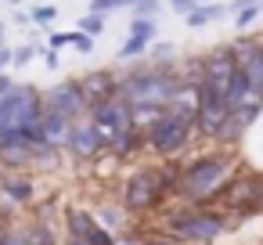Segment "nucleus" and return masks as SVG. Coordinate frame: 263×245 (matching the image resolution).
I'll return each mask as SVG.
<instances>
[{
	"label": "nucleus",
	"mask_w": 263,
	"mask_h": 245,
	"mask_svg": "<svg viewBox=\"0 0 263 245\" xmlns=\"http://www.w3.org/2000/svg\"><path fill=\"white\" fill-rule=\"evenodd\" d=\"M130 33L134 36H144V40H155V18H130Z\"/></svg>",
	"instance_id": "393cba45"
},
{
	"label": "nucleus",
	"mask_w": 263,
	"mask_h": 245,
	"mask_svg": "<svg viewBox=\"0 0 263 245\" xmlns=\"http://www.w3.org/2000/svg\"><path fill=\"white\" fill-rule=\"evenodd\" d=\"M227 11H231L227 4H198L191 15H184V26H187V29H202V26H209V22L223 18Z\"/></svg>",
	"instance_id": "f3484780"
},
{
	"label": "nucleus",
	"mask_w": 263,
	"mask_h": 245,
	"mask_svg": "<svg viewBox=\"0 0 263 245\" xmlns=\"http://www.w3.org/2000/svg\"><path fill=\"white\" fill-rule=\"evenodd\" d=\"M234 15H238V18H234V26H238V29H249V26H252V22H256V18L263 15V4H249V8H238Z\"/></svg>",
	"instance_id": "b1692460"
},
{
	"label": "nucleus",
	"mask_w": 263,
	"mask_h": 245,
	"mask_svg": "<svg viewBox=\"0 0 263 245\" xmlns=\"http://www.w3.org/2000/svg\"><path fill=\"white\" fill-rule=\"evenodd\" d=\"M130 11L134 8V0H90V11H98V15H112V11Z\"/></svg>",
	"instance_id": "5701e85b"
},
{
	"label": "nucleus",
	"mask_w": 263,
	"mask_h": 245,
	"mask_svg": "<svg viewBox=\"0 0 263 245\" xmlns=\"http://www.w3.org/2000/svg\"><path fill=\"white\" fill-rule=\"evenodd\" d=\"M130 15H137V18H155V15H159V0H134Z\"/></svg>",
	"instance_id": "c85d7f7f"
},
{
	"label": "nucleus",
	"mask_w": 263,
	"mask_h": 245,
	"mask_svg": "<svg viewBox=\"0 0 263 245\" xmlns=\"http://www.w3.org/2000/svg\"><path fill=\"white\" fill-rule=\"evenodd\" d=\"M65 227H69V238H87L90 241L101 231V220H98V213H87L80 205H69L65 209Z\"/></svg>",
	"instance_id": "dca6fc26"
},
{
	"label": "nucleus",
	"mask_w": 263,
	"mask_h": 245,
	"mask_svg": "<svg viewBox=\"0 0 263 245\" xmlns=\"http://www.w3.org/2000/svg\"><path fill=\"white\" fill-rule=\"evenodd\" d=\"M170 8H173L177 15H191V11L198 8V0H170Z\"/></svg>",
	"instance_id": "473e14b6"
},
{
	"label": "nucleus",
	"mask_w": 263,
	"mask_h": 245,
	"mask_svg": "<svg viewBox=\"0 0 263 245\" xmlns=\"http://www.w3.org/2000/svg\"><path fill=\"white\" fill-rule=\"evenodd\" d=\"M44 98H47V108L69 116V119H80V116L90 112V105H87V98H83V90H80V80H62V83H54Z\"/></svg>",
	"instance_id": "9b49d317"
},
{
	"label": "nucleus",
	"mask_w": 263,
	"mask_h": 245,
	"mask_svg": "<svg viewBox=\"0 0 263 245\" xmlns=\"http://www.w3.org/2000/svg\"><path fill=\"white\" fill-rule=\"evenodd\" d=\"M80 29H83V33H90V36H98V33L105 29V15H98V11L83 15V18H80Z\"/></svg>",
	"instance_id": "cd10ccee"
},
{
	"label": "nucleus",
	"mask_w": 263,
	"mask_h": 245,
	"mask_svg": "<svg viewBox=\"0 0 263 245\" xmlns=\"http://www.w3.org/2000/svg\"><path fill=\"white\" fill-rule=\"evenodd\" d=\"M8 65H15V47L0 44V72H8Z\"/></svg>",
	"instance_id": "2f4dec72"
},
{
	"label": "nucleus",
	"mask_w": 263,
	"mask_h": 245,
	"mask_svg": "<svg viewBox=\"0 0 263 245\" xmlns=\"http://www.w3.org/2000/svg\"><path fill=\"white\" fill-rule=\"evenodd\" d=\"M36 54H44V47H36V44H22V47H15V69L29 65Z\"/></svg>",
	"instance_id": "bb28decb"
},
{
	"label": "nucleus",
	"mask_w": 263,
	"mask_h": 245,
	"mask_svg": "<svg viewBox=\"0 0 263 245\" xmlns=\"http://www.w3.org/2000/svg\"><path fill=\"white\" fill-rule=\"evenodd\" d=\"M44 112H47V98L33 83H15L0 98V137L26 134L29 141L44 144V134H40Z\"/></svg>",
	"instance_id": "f257e3e1"
},
{
	"label": "nucleus",
	"mask_w": 263,
	"mask_h": 245,
	"mask_svg": "<svg viewBox=\"0 0 263 245\" xmlns=\"http://www.w3.org/2000/svg\"><path fill=\"white\" fill-rule=\"evenodd\" d=\"M198 101H202L198 98V80H184L173 90V98L166 101V112L184 119V123H191V126H198Z\"/></svg>",
	"instance_id": "ddd939ff"
},
{
	"label": "nucleus",
	"mask_w": 263,
	"mask_h": 245,
	"mask_svg": "<svg viewBox=\"0 0 263 245\" xmlns=\"http://www.w3.org/2000/svg\"><path fill=\"white\" fill-rule=\"evenodd\" d=\"M98 220H101V227H108L112 234H116V231H119V223H123V220H119V209H112V205H105V209L98 213Z\"/></svg>",
	"instance_id": "c756f323"
},
{
	"label": "nucleus",
	"mask_w": 263,
	"mask_h": 245,
	"mask_svg": "<svg viewBox=\"0 0 263 245\" xmlns=\"http://www.w3.org/2000/svg\"><path fill=\"white\" fill-rule=\"evenodd\" d=\"M173 58H177V44H173V40H159V44L148 51V62H152V65H173Z\"/></svg>",
	"instance_id": "aec40b11"
},
{
	"label": "nucleus",
	"mask_w": 263,
	"mask_h": 245,
	"mask_svg": "<svg viewBox=\"0 0 263 245\" xmlns=\"http://www.w3.org/2000/svg\"><path fill=\"white\" fill-rule=\"evenodd\" d=\"M0 44H4V22H0Z\"/></svg>",
	"instance_id": "4c0bfd02"
},
{
	"label": "nucleus",
	"mask_w": 263,
	"mask_h": 245,
	"mask_svg": "<svg viewBox=\"0 0 263 245\" xmlns=\"http://www.w3.org/2000/svg\"><path fill=\"white\" fill-rule=\"evenodd\" d=\"M72 47H76L80 54H90V51H94V36L83 33V29H76V33H72Z\"/></svg>",
	"instance_id": "7c9ffc66"
},
{
	"label": "nucleus",
	"mask_w": 263,
	"mask_h": 245,
	"mask_svg": "<svg viewBox=\"0 0 263 245\" xmlns=\"http://www.w3.org/2000/svg\"><path fill=\"white\" fill-rule=\"evenodd\" d=\"M162 116H166V105H134V123L141 134H148Z\"/></svg>",
	"instance_id": "6ab92c4d"
},
{
	"label": "nucleus",
	"mask_w": 263,
	"mask_h": 245,
	"mask_svg": "<svg viewBox=\"0 0 263 245\" xmlns=\"http://www.w3.org/2000/svg\"><path fill=\"white\" fill-rule=\"evenodd\" d=\"M238 69L249 76V83L256 90H263V36H238L231 44Z\"/></svg>",
	"instance_id": "f8f14e48"
},
{
	"label": "nucleus",
	"mask_w": 263,
	"mask_h": 245,
	"mask_svg": "<svg viewBox=\"0 0 263 245\" xmlns=\"http://www.w3.org/2000/svg\"><path fill=\"white\" fill-rule=\"evenodd\" d=\"M4 245H29V238H26V234H8Z\"/></svg>",
	"instance_id": "c9c22d12"
},
{
	"label": "nucleus",
	"mask_w": 263,
	"mask_h": 245,
	"mask_svg": "<svg viewBox=\"0 0 263 245\" xmlns=\"http://www.w3.org/2000/svg\"><path fill=\"white\" fill-rule=\"evenodd\" d=\"M148 245H180V238H166V234H155V238H148Z\"/></svg>",
	"instance_id": "f704fd0d"
},
{
	"label": "nucleus",
	"mask_w": 263,
	"mask_h": 245,
	"mask_svg": "<svg viewBox=\"0 0 263 245\" xmlns=\"http://www.w3.org/2000/svg\"><path fill=\"white\" fill-rule=\"evenodd\" d=\"M184 83V72L173 65H148V69H134L123 72L119 80V98H126L130 105H166L173 98V90Z\"/></svg>",
	"instance_id": "7ed1b4c3"
},
{
	"label": "nucleus",
	"mask_w": 263,
	"mask_h": 245,
	"mask_svg": "<svg viewBox=\"0 0 263 245\" xmlns=\"http://www.w3.org/2000/svg\"><path fill=\"white\" fill-rule=\"evenodd\" d=\"M223 216L213 213V209H202V205H191V209H180L170 216V231L180 238V241H198V245H209L223 234Z\"/></svg>",
	"instance_id": "20e7f679"
},
{
	"label": "nucleus",
	"mask_w": 263,
	"mask_h": 245,
	"mask_svg": "<svg viewBox=\"0 0 263 245\" xmlns=\"http://www.w3.org/2000/svg\"><path fill=\"white\" fill-rule=\"evenodd\" d=\"M0 187L8 191V198H11V202H22V205H29V202H33V180H29V177L8 173L4 180H0Z\"/></svg>",
	"instance_id": "a211bd4d"
},
{
	"label": "nucleus",
	"mask_w": 263,
	"mask_h": 245,
	"mask_svg": "<svg viewBox=\"0 0 263 245\" xmlns=\"http://www.w3.org/2000/svg\"><path fill=\"white\" fill-rule=\"evenodd\" d=\"M170 195L166 180H162V169H134L123 184V205L130 213H148L155 205H162V198Z\"/></svg>",
	"instance_id": "39448f33"
},
{
	"label": "nucleus",
	"mask_w": 263,
	"mask_h": 245,
	"mask_svg": "<svg viewBox=\"0 0 263 245\" xmlns=\"http://www.w3.org/2000/svg\"><path fill=\"white\" fill-rule=\"evenodd\" d=\"M238 62H234V51H231V44H216L209 54H202V76L198 80H205L216 94H231V87H234V80H238Z\"/></svg>",
	"instance_id": "6e6552de"
},
{
	"label": "nucleus",
	"mask_w": 263,
	"mask_h": 245,
	"mask_svg": "<svg viewBox=\"0 0 263 245\" xmlns=\"http://www.w3.org/2000/svg\"><path fill=\"white\" fill-rule=\"evenodd\" d=\"M29 18H33L36 26L51 29V26H54V18H58V8H54V4H40V8H33V11H29Z\"/></svg>",
	"instance_id": "4be33fe9"
},
{
	"label": "nucleus",
	"mask_w": 263,
	"mask_h": 245,
	"mask_svg": "<svg viewBox=\"0 0 263 245\" xmlns=\"http://www.w3.org/2000/svg\"><path fill=\"white\" fill-rule=\"evenodd\" d=\"M26 238H29V245H58V241H54V231H51L47 223H36Z\"/></svg>",
	"instance_id": "a878e982"
},
{
	"label": "nucleus",
	"mask_w": 263,
	"mask_h": 245,
	"mask_svg": "<svg viewBox=\"0 0 263 245\" xmlns=\"http://www.w3.org/2000/svg\"><path fill=\"white\" fill-rule=\"evenodd\" d=\"M108 144H105V137L98 134V126L87 119V123H72V137H69V152L76 155V159H94V155H101Z\"/></svg>",
	"instance_id": "4468645a"
},
{
	"label": "nucleus",
	"mask_w": 263,
	"mask_h": 245,
	"mask_svg": "<svg viewBox=\"0 0 263 245\" xmlns=\"http://www.w3.org/2000/svg\"><path fill=\"white\" fill-rule=\"evenodd\" d=\"M216 198H220L223 209H234V213L263 209V173H238V177H231Z\"/></svg>",
	"instance_id": "0eeeda50"
},
{
	"label": "nucleus",
	"mask_w": 263,
	"mask_h": 245,
	"mask_svg": "<svg viewBox=\"0 0 263 245\" xmlns=\"http://www.w3.org/2000/svg\"><path fill=\"white\" fill-rule=\"evenodd\" d=\"M148 44L152 40H144V36H126V44L119 47V62H130V58H141V54H148Z\"/></svg>",
	"instance_id": "412c9836"
},
{
	"label": "nucleus",
	"mask_w": 263,
	"mask_h": 245,
	"mask_svg": "<svg viewBox=\"0 0 263 245\" xmlns=\"http://www.w3.org/2000/svg\"><path fill=\"white\" fill-rule=\"evenodd\" d=\"M198 134V126H191V123H184V119H177V116H162L152 130H148V148L155 152V155H162V159H177L187 144H191V137Z\"/></svg>",
	"instance_id": "423d86ee"
},
{
	"label": "nucleus",
	"mask_w": 263,
	"mask_h": 245,
	"mask_svg": "<svg viewBox=\"0 0 263 245\" xmlns=\"http://www.w3.org/2000/svg\"><path fill=\"white\" fill-rule=\"evenodd\" d=\"M234 177V159L227 152H213V155H198L184 166V177H180V187L177 195H184L191 205H205L213 202L223 184Z\"/></svg>",
	"instance_id": "f03ea898"
},
{
	"label": "nucleus",
	"mask_w": 263,
	"mask_h": 245,
	"mask_svg": "<svg viewBox=\"0 0 263 245\" xmlns=\"http://www.w3.org/2000/svg\"><path fill=\"white\" fill-rule=\"evenodd\" d=\"M72 123H76V119H69V116H62V112L47 108V112H44V123H40L44 144H51V148H69V137H72Z\"/></svg>",
	"instance_id": "2eb2a0df"
},
{
	"label": "nucleus",
	"mask_w": 263,
	"mask_h": 245,
	"mask_svg": "<svg viewBox=\"0 0 263 245\" xmlns=\"http://www.w3.org/2000/svg\"><path fill=\"white\" fill-rule=\"evenodd\" d=\"M65 245H94V241H87V238H69Z\"/></svg>",
	"instance_id": "e433bc0d"
},
{
	"label": "nucleus",
	"mask_w": 263,
	"mask_h": 245,
	"mask_svg": "<svg viewBox=\"0 0 263 245\" xmlns=\"http://www.w3.org/2000/svg\"><path fill=\"white\" fill-rule=\"evenodd\" d=\"M198 4H209V0H198Z\"/></svg>",
	"instance_id": "58836bf2"
},
{
	"label": "nucleus",
	"mask_w": 263,
	"mask_h": 245,
	"mask_svg": "<svg viewBox=\"0 0 263 245\" xmlns=\"http://www.w3.org/2000/svg\"><path fill=\"white\" fill-rule=\"evenodd\" d=\"M65 44H72V33H51V44H47V47L58 51V47H65Z\"/></svg>",
	"instance_id": "72a5a7b5"
},
{
	"label": "nucleus",
	"mask_w": 263,
	"mask_h": 245,
	"mask_svg": "<svg viewBox=\"0 0 263 245\" xmlns=\"http://www.w3.org/2000/svg\"><path fill=\"white\" fill-rule=\"evenodd\" d=\"M198 137H209V141H220V130L231 116V105L223 94H216L205 80H198Z\"/></svg>",
	"instance_id": "1a4fd4ad"
},
{
	"label": "nucleus",
	"mask_w": 263,
	"mask_h": 245,
	"mask_svg": "<svg viewBox=\"0 0 263 245\" xmlns=\"http://www.w3.org/2000/svg\"><path fill=\"white\" fill-rule=\"evenodd\" d=\"M119 80H123V72L94 69V72H83V76H80V90H83L87 105H90V108H98V105H105V101L119 98Z\"/></svg>",
	"instance_id": "9d476101"
}]
</instances>
